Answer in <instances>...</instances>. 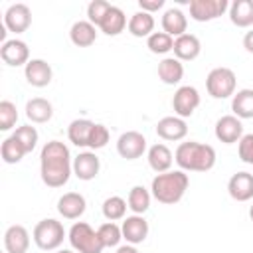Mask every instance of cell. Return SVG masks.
Here are the masks:
<instances>
[{
  "mask_svg": "<svg viewBox=\"0 0 253 253\" xmlns=\"http://www.w3.org/2000/svg\"><path fill=\"white\" fill-rule=\"evenodd\" d=\"M73 174L71 152L65 142L49 140L40 152V176L47 188H61L69 182Z\"/></svg>",
  "mask_w": 253,
  "mask_h": 253,
  "instance_id": "1",
  "label": "cell"
},
{
  "mask_svg": "<svg viewBox=\"0 0 253 253\" xmlns=\"http://www.w3.org/2000/svg\"><path fill=\"white\" fill-rule=\"evenodd\" d=\"M215 148L198 140L180 142L174 152V160L184 172H210L215 166Z\"/></svg>",
  "mask_w": 253,
  "mask_h": 253,
  "instance_id": "2",
  "label": "cell"
},
{
  "mask_svg": "<svg viewBox=\"0 0 253 253\" xmlns=\"http://www.w3.org/2000/svg\"><path fill=\"white\" fill-rule=\"evenodd\" d=\"M188 186H190V178L184 170H168L152 178L150 194L156 202L164 206H174L184 198Z\"/></svg>",
  "mask_w": 253,
  "mask_h": 253,
  "instance_id": "3",
  "label": "cell"
},
{
  "mask_svg": "<svg viewBox=\"0 0 253 253\" xmlns=\"http://www.w3.org/2000/svg\"><path fill=\"white\" fill-rule=\"evenodd\" d=\"M65 237H67V231H65L63 223L53 219V217H45V219L38 221L34 231H32V239L42 251L59 249V245L63 243Z\"/></svg>",
  "mask_w": 253,
  "mask_h": 253,
  "instance_id": "4",
  "label": "cell"
},
{
  "mask_svg": "<svg viewBox=\"0 0 253 253\" xmlns=\"http://www.w3.org/2000/svg\"><path fill=\"white\" fill-rule=\"evenodd\" d=\"M67 239L71 249L77 253H103L105 249L97 229H93L87 221H75L67 231Z\"/></svg>",
  "mask_w": 253,
  "mask_h": 253,
  "instance_id": "5",
  "label": "cell"
},
{
  "mask_svg": "<svg viewBox=\"0 0 253 253\" xmlns=\"http://www.w3.org/2000/svg\"><path fill=\"white\" fill-rule=\"evenodd\" d=\"M237 77L229 67H213L206 77V89L213 99H227L235 95Z\"/></svg>",
  "mask_w": 253,
  "mask_h": 253,
  "instance_id": "6",
  "label": "cell"
},
{
  "mask_svg": "<svg viewBox=\"0 0 253 253\" xmlns=\"http://www.w3.org/2000/svg\"><path fill=\"white\" fill-rule=\"evenodd\" d=\"M190 18L196 22H211L229 10L227 0H190Z\"/></svg>",
  "mask_w": 253,
  "mask_h": 253,
  "instance_id": "7",
  "label": "cell"
},
{
  "mask_svg": "<svg viewBox=\"0 0 253 253\" xmlns=\"http://www.w3.org/2000/svg\"><path fill=\"white\" fill-rule=\"evenodd\" d=\"M200 107V93L194 85H180L172 97L174 115L180 119H188Z\"/></svg>",
  "mask_w": 253,
  "mask_h": 253,
  "instance_id": "8",
  "label": "cell"
},
{
  "mask_svg": "<svg viewBox=\"0 0 253 253\" xmlns=\"http://www.w3.org/2000/svg\"><path fill=\"white\" fill-rule=\"evenodd\" d=\"M117 152L125 160H136L146 152V138L138 130H126L117 140Z\"/></svg>",
  "mask_w": 253,
  "mask_h": 253,
  "instance_id": "9",
  "label": "cell"
},
{
  "mask_svg": "<svg viewBox=\"0 0 253 253\" xmlns=\"http://www.w3.org/2000/svg\"><path fill=\"white\" fill-rule=\"evenodd\" d=\"M4 26L8 28V32L12 34H24L30 26H32V10L28 4L24 2H16L10 4L4 12Z\"/></svg>",
  "mask_w": 253,
  "mask_h": 253,
  "instance_id": "10",
  "label": "cell"
},
{
  "mask_svg": "<svg viewBox=\"0 0 253 253\" xmlns=\"http://www.w3.org/2000/svg\"><path fill=\"white\" fill-rule=\"evenodd\" d=\"M0 57L10 67H20V65L26 67V63L30 61V47L24 40L14 38L0 45Z\"/></svg>",
  "mask_w": 253,
  "mask_h": 253,
  "instance_id": "11",
  "label": "cell"
},
{
  "mask_svg": "<svg viewBox=\"0 0 253 253\" xmlns=\"http://www.w3.org/2000/svg\"><path fill=\"white\" fill-rule=\"evenodd\" d=\"M215 138L223 144H233V142H239L241 136H243V125H241V119H237L235 115H223L215 121Z\"/></svg>",
  "mask_w": 253,
  "mask_h": 253,
  "instance_id": "12",
  "label": "cell"
},
{
  "mask_svg": "<svg viewBox=\"0 0 253 253\" xmlns=\"http://www.w3.org/2000/svg\"><path fill=\"white\" fill-rule=\"evenodd\" d=\"M24 77L26 81L32 85V87H47L51 83V77H53V69L51 65L45 61V59H40V57H34L26 63L24 67Z\"/></svg>",
  "mask_w": 253,
  "mask_h": 253,
  "instance_id": "13",
  "label": "cell"
},
{
  "mask_svg": "<svg viewBox=\"0 0 253 253\" xmlns=\"http://www.w3.org/2000/svg\"><path fill=\"white\" fill-rule=\"evenodd\" d=\"M121 229H123V239L130 245L142 243L148 237V231H150L148 221L144 219V215H136V213L126 215L121 223Z\"/></svg>",
  "mask_w": 253,
  "mask_h": 253,
  "instance_id": "14",
  "label": "cell"
},
{
  "mask_svg": "<svg viewBox=\"0 0 253 253\" xmlns=\"http://www.w3.org/2000/svg\"><path fill=\"white\" fill-rule=\"evenodd\" d=\"M101 170V160L99 156L95 154V150H85V152H79L75 158H73V174L83 180V182H89L93 178H97Z\"/></svg>",
  "mask_w": 253,
  "mask_h": 253,
  "instance_id": "15",
  "label": "cell"
},
{
  "mask_svg": "<svg viewBox=\"0 0 253 253\" xmlns=\"http://www.w3.org/2000/svg\"><path fill=\"white\" fill-rule=\"evenodd\" d=\"M156 134H158L162 140H170V142L182 140V138L188 134L186 119H180V117H176V115H172V117H162V119L156 123Z\"/></svg>",
  "mask_w": 253,
  "mask_h": 253,
  "instance_id": "16",
  "label": "cell"
},
{
  "mask_svg": "<svg viewBox=\"0 0 253 253\" xmlns=\"http://www.w3.org/2000/svg\"><path fill=\"white\" fill-rule=\"evenodd\" d=\"M87 210L85 196L79 192H67L57 200V211L65 219H79Z\"/></svg>",
  "mask_w": 253,
  "mask_h": 253,
  "instance_id": "17",
  "label": "cell"
},
{
  "mask_svg": "<svg viewBox=\"0 0 253 253\" xmlns=\"http://www.w3.org/2000/svg\"><path fill=\"white\" fill-rule=\"evenodd\" d=\"M4 249L6 253H28L30 249V233L24 225L14 223L4 231Z\"/></svg>",
  "mask_w": 253,
  "mask_h": 253,
  "instance_id": "18",
  "label": "cell"
},
{
  "mask_svg": "<svg viewBox=\"0 0 253 253\" xmlns=\"http://www.w3.org/2000/svg\"><path fill=\"white\" fill-rule=\"evenodd\" d=\"M227 192L235 202H249L253 198V174L235 172L227 182Z\"/></svg>",
  "mask_w": 253,
  "mask_h": 253,
  "instance_id": "19",
  "label": "cell"
},
{
  "mask_svg": "<svg viewBox=\"0 0 253 253\" xmlns=\"http://www.w3.org/2000/svg\"><path fill=\"white\" fill-rule=\"evenodd\" d=\"M146 160H148V166L156 174H162V172H168L172 168L174 154L164 142H156L146 150Z\"/></svg>",
  "mask_w": 253,
  "mask_h": 253,
  "instance_id": "20",
  "label": "cell"
},
{
  "mask_svg": "<svg viewBox=\"0 0 253 253\" xmlns=\"http://www.w3.org/2000/svg\"><path fill=\"white\" fill-rule=\"evenodd\" d=\"M172 51H174V57L180 59V61H194L202 51V43H200L198 36L186 32L184 36L174 40V49Z\"/></svg>",
  "mask_w": 253,
  "mask_h": 253,
  "instance_id": "21",
  "label": "cell"
},
{
  "mask_svg": "<svg viewBox=\"0 0 253 253\" xmlns=\"http://www.w3.org/2000/svg\"><path fill=\"white\" fill-rule=\"evenodd\" d=\"M188 30V18L180 8H168L162 14V32L172 36L174 40L184 36Z\"/></svg>",
  "mask_w": 253,
  "mask_h": 253,
  "instance_id": "22",
  "label": "cell"
},
{
  "mask_svg": "<svg viewBox=\"0 0 253 253\" xmlns=\"http://www.w3.org/2000/svg\"><path fill=\"white\" fill-rule=\"evenodd\" d=\"M69 40L77 47H89L97 40V26H93L89 20H77L69 28Z\"/></svg>",
  "mask_w": 253,
  "mask_h": 253,
  "instance_id": "23",
  "label": "cell"
},
{
  "mask_svg": "<svg viewBox=\"0 0 253 253\" xmlns=\"http://www.w3.org/2000/svg\"><path fill=\"white\" fill-rule=\"evenodd\" d=\"M26 117L36 125H43L53 117V105L43 97H34L26 103Z\"/></svg>",
  "mask_w": 253,
  "mask_h": 253,
  "instance_id": "24",
  "label": "cell"
},
{
  "mask_svg": "<svg viewBox=\"0 0 253 253\" xmlns=\"http://www.w3.org/2000/svg\"><path fill=\"white\" fill-rule=\"evenodd\" d=\"M95 123L89 119H75L69 123L67 126V138L71 144L79 146V148H89V136L93 130Z\"/></svg>",
  "mask_w": 253,
  "mask_h": 253,
  "instance_id": "25",
  "label": "cell"
},
{
  "mask_svg": "<svg viewBox=\"0 0 253 253\" xmlns=\"http://www.w3.org/2000/svg\"><path fill=\"white\" fill-rule=\"evenodd\" d=\"M229 20L237 28L253 26V0H233L229 4Z\"/></svg>",
  "mask_w": 253,
  "mask_h": 253,
  "instance_id": "26",
  "label": "cell"
},
{
  "mask_svg": "<svg viewBox=\"0 0 253 253\" xmlns=\"http://www.w3.org/2000/svg\"><path fill=\"white\" fill-rule=\"evenodd\" d=\"M126 26H128V22H126L125 12H123L119 6H111L109 12L105 14L103 22L99 24V30H101L105 36H119V34L125 32Z\"/></svg>",
  "mask_w": 253,
  "mask_h": 253,
  "instance_id": "27",
  "label": "cell"
},
{
  "mask_svg": "<svg viewBox=\"0 0 253 253\" xmlns=\"http://www.w3.org/2000/svg\"><path fill=\"white\" fill-rule=\"evenodd\" d=\"M184 77V63L176 57H164L158 63V79L164 85H178Z\"/></svg>",
  "mask_w": 253,
  "mask_h": 253,
  "instance_id": "28",
  "label": "cell"
},
{
  "mask_svg": "<svg viewBox=\"0 0 253 253\" xmlns=\"http://www.w3.org/2000/svg\"><path fill=\"white\" fill-rule=\"evenodd\" d=\"M128 34L134 38H148L150 34H154V16L148 12H134L128 18V26H126Z\"/></svg>",
  "mask_w": 253,
  "mask_h": 253,
  "instance_id": "29",
  "label": "cell"
},
{
  "mask_svg": "<svg viewBox=\"0 0 253 253\" xmlns=\"http://www.w3.org/2000/svg\"><path fill=\"white\" fill-rule=\"evenodd\" d=\"M231 111L237 119H253V89H239L231 97Z\"/></svg>",
  "mask_w": 253,
  "mask_h": 253,
  "instance_id": "30",
  "label": "cell"
},
{
  "mask_svg": "<svg viewBox=\"0 0 253 253\" xmlns=\"http://www.w3.org/2000/svg\"><path fill=\"white\" fill-rule=\"evenodd\" d=\"M150 200H152V194L150 190H146L144 186H132L130 192H128V198H126V204H128V210L136 215H142L148 208H150Z\"/></svg>",
  "mask_w": 253,
  "mask_h": 253,
  "instance_id": "31",
  "label": "cell"
},
{
  "mask_svg": "<svg viewBox=\"0 0 253 253\" xmlns=\"http://www.w3.org/2000/svg\"><path fill=\"white\" fill-rule=\"evenodd\" d=\"M126 200H123L121 196H109L105 202H103V215L107 221H119V219H125L126 217Z\"/></svg>",
  "mask_w": 253,
  "mask_h": 253,
  "instance_id": "32",
  "label": "cell"
},
{
  "mask_svg": "<svg viewBox=\"0 0 253 253\" xmlns=\"http://www.w3.org/2000/svg\"><path fill=\"white\" fill-rule=\"evenodd\" d=\"M28 152L24 150V146L10 134L8 138H4L2 140V146H0V156H2V160L6 162V164H18L24 156H26Z\"/></svg>",
  "mask_w": 253,
  "mask_h": 253,
  "instance_id": "33",
  "label": "cell"
},
{
  "mask_svg": "<svg viewBox=\"0 0 253 253\" xmlns=\"http://www.w3.org/2000/svg\"><path fill=\"white\" fill-rule=\"evenodd\" d=\"M146 47L150 49V53L166 55L168 51L174 49V38L168 36L166 32H154L146 38Z\"/></svg>",
  "mask_w": 253,
  "mask_h": 253,
  "instance_id": "34",
  "label": "cell"
},
{
  "mask_svg": "<svg viewBox=\"0 0 253 253\" xmlns=\"http://www.w3.org/2000/svg\"><path fill=\"white\" fill-rule=\"evenodd\" d=\"M97 233L105 247H119V243L123 239V229L115 221H105L103 225H99Z\"/></svg>",
  "mask_w": 253,
  "mask_h": 253,
  "instance_id": "35",
  "label": "cell"
},
{
  "mask_svg": "<svg viewBox=\"0 0 253 253\" xmlns=\"http://www.w3.org/2000/svg\"><path fill=\"white\" fill-rule=\"evenodd\" d=\"M12 136L24 146L26 152H32V150L36 148V144H38V138H40L36 126H32V125H22V126H18V128L12 132Z\"/></svg>",
  "mask_w": 253,
  "mask_h": 253,
  "instance_id": "36",
  "label": "cell"
},
{
  "mask_svg": "<svg viewBox=\"0 0 253 253\" xmlns=\"http://www.w3.org/2000/svg\"><path fill=\"white\" fill-rule=\"evenodd\" d=\"M18 123V109L12 101H0V130H10Z\"/></svg>",
  "mask_w": 253,
  "mask_h": 253,
  "instance_id": "37",
  "label": "cell"
},
{
  "mask_svg": "<svg viewBox=\"0 0 253 253\" xmlns=\"http://www.w3.org/2000/svg\"><path fill=\"white\" fill-rule=\"evenodd\" d=\"M111 6H113V4H109L107 0H91L89 6H87V20H89L93 26L99 28V24L103 22V18H105V14L109 12Z\"/></svg>",
  "mask_w": 253,
  "mask_h": 253,
  "instance_id": "38",
  "label": "cell"
},
{
  "mask_svg": "<svg viewBox=\"0 0 253 253\" xmlns=\"http://www.w3.org/2000/svg\"><path fill=\"white\" fill-rule=\"evenodd\" d=\"M109 136H111L109 134V128L105 125H101V123H95L93 130H91V136H89V148L91 150H99V148L107 146Z\"/></svg>",
  "mask_w": 253,
  "mask_h": 253,
  "instance_id": "39",
  "label": "cell"
},
{
  "mask_svg": "<svg viewBox=\"0 0 253 253\" xmlns=\"http://www.w3.org/2000/svg\"><path fill=\"white\" fill-rule=\"evenodd\" d=\"M237 154H239L241 162L253 166V132L241 136V140L237 142Z\"/></svg>",
  "mask_w": 253,
  "mask_h": 253,
  "instance_id": "40",
  "label": "cell"
},
{
  "mask_svg": "<svg viewBox=\"0 0 253 253\" xmlns=\"http://www.w3.org/2000/svg\"><path fill=\"white\" fill-rule=\"evenodd\" d=\"M138 8H140L142 12L154 14V12H158L160 8H164V0H138Z\"/></svg>",
  "mask_w": 253,
  "mask_h": 253,
  "instance_id": "41",
  "label": "cell"
},
{
  "mask_svg": "<svg viewBox=\"0 0 253 253\" xmlns=\"http://www.w3.org/2000/svg\"><path fill=\"white\" fill-rule=\"evenodd\" d=\"M243 47H245L249 53H253V28L243 36Z\"/></svg>",
  "mask_w": 253,
  "mask_h": 253,
  "instance_id": "42",
  "label": "cell"
},
{
  "mask_svg": "<svg viewBox=\"0 0 253 253\" xmlns=\"http://www.w3.org/2000/svg\"><path fill=\"white\" fill-rule=\"evenodd\" d=\"M115 253H138L136 245H130V243H125V245H119Z\"/></svg>",
  "mask_w": 253,
  "mask_h": 253,
  "instance_id": "43",
  "label": "cell"
},
{
  "mask_svg": "<svg viewBox=\"0 0 253 253\" xmlns=\"http://www.w3.org/2000/svg\"><path fill=\"white\" fill-rule=\"evenodd\" d=\"M55 253H77V251H73V249H59V251H55Z\"/></svg>",
  "mask_w": 253,
  "mask_h": 253,
  "instance_id": "44",
  "label": "cell"
},
{
  "mask_svg": "<svg viewBox=\"0 0 253 253\" xmlns=\"http://www.w3.org/2000/svg\"><path fill=\"white\" fill-rule=\"evenodd\" d=\"M249 217H251V221H253V204H251V208H249Z\"/></svg>",
  "mask_w": 253,
  "mask_h": 253,
  "instance_id": "45",
  "label": "cell"
}]
</instances>
